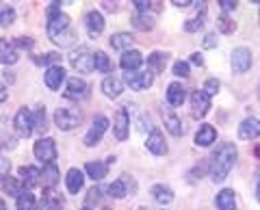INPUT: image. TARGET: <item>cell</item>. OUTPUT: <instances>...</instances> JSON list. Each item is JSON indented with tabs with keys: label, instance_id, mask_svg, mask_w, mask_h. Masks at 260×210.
Segmentation results:
<instances>
[{
	"label": "cell",
	"instance_id": "cell-1",
	"mask_svg": "<svg viewBox=\"0 0 260 210\" xmlns=\"http://www.w3.org/2000/svg\"><path fill=\"white\" fill-rule=\"evenodd\" d=\"M237 156L239 152L234 148V143H221L219 148L215 150L213 160H210V178L213 182H223L228 173L232 171L234 163H237Z\"/></svg>",
	"mask_w": 260,
	"mask_h": 210
},
{
	"label": "cell",
	"instance_id": "cell-2",
	"mask_svg": "<svg viewBox=\"0 0 260 210\" xmlns=\"http://www.w3.org/2000/svg\"><path fill=\"white\" fill-rule=\"evenodd\" d=\"M48 37L61 48H68V46H72L76 42V33L72 30V24H70L68 15L61 13V15H56L54 20L48 22Z\"/></svg>",
	"mask_w": 260,
	"mask_h": 210
},
{
	"label": "cell",
	"instance_id": "cell-3",
	"mask_svg": "<svg viewBox=\"0 0 260 210\" xmlns=\"http://www.w3.org/2000/svg\"><path fill=\"white\" fill-rule=\"evenodd\" d=\"M80 113L76 111V109H65V107H61V109H56V113H54V124L59 126V130H72V128H76L78 124H80Z\"/></svg>",
	"mask_w": 260,
	"mask_h": 210
},
{
	"label": "cell",
	"instance_id": "cell-4",
	"mask_svg": "<svg viewBox=\"0 0 260 210\" xmlns=\"http://www.w3.org/2000/svg\"><path fill=\"white\" fill-rule=\"evenodd\" d=\"M13 126H15V132L26 139V136H30L32 130H35V115H32L28 109H20L18 113H15Z\"/></svg>",
	"mask_w": 260,
	"mask_h": 210
},
{
	"label": "cell",
	"instance_id": "cell-5",
	"mask_svg": "<svg viewBox=\"0 0 260 210\" xmlns=\"http://www.w3.org/2000/svg\"><path fill=\"white\" fill-rule=\"evenodd\" d=\"M32 152H35L37 160H42L44 165L54 163V158H56V143H54V139H50V136H46V139H39L35 143Z\"/></svg>",
	"mask_w": 260,
	"mask_h": 210
},
{
	"label": "cell",
	"instance_id": "cell-6",
	"mask_svg": "<svg viewBox=\"0 0 260 210\" xmlns=\"http://www.w3.org/2000/svg\"><path fill=\"white\" fill-rule=\"evenodd\" d=\"M107 128H109V119L104 117V115H98L93 119L91 128H89V132L85 134V145H87V148H93V145L100 143L104 132H107Z\"/></svg>",
	"mask_w": 260,
	"mask_h": 210
},
{
	"label": "cell",
	"instance_id": "cell-7",
	"mask_svg": "<svg viewBox=\"0 0 260 210\" xmlns=\"http://www.w3.org/2000/svg\"><path fill=\"white\" fill-rule=\"evenodd\" d=\"M70 61H72V65H74L78 72H83V74L95 69L93 67V52H89V48H85V46L72 52L70 54Z\"/></svg>",
	"mask_w": 260,
	"mask_h": 210
},
{
	"label": "cell",
	"instance_id": "cell-8",
	"mask_svg": "<svg viewBox=\"0 0 260 210\" xmlns=\"http://www.w3.org/2000/svg\"><path fill=\"white\" fill-rule=\"evenodd\" d=\"M124 80L133 91H143V89L152 87L154 76H152V72H126Z\"/></svg>",
	"mask_w": 260,
	"mask_h": 210
},
{
	"label": "cell",
	"instance_id": "cell-9",
	"mask_svg": "<svg viewBox=\"0 0 260 210\" xmlns=\"http://www.w3.org/2000/svg\"><path fill=\"white\" fill-rule=\"evenodd\" d=\"M251 67V50L249 48H234L232 50V69L237 74H245Z\"/></svg>",
	"mask_w": 260,
	"mask_h": 210
},
{
	"label": "cell",
	"instance_id": "cell-10",
	"mask_svg": "<svg viewBox=\"0 0 260 210\" xmlns=\"http://www.w3.org/2000/svg\"><path fill=\"white\" fill-rule=\"evenodd\" d=\"M87 95H89L87 80L78 78V76L68 80V87H65V98H70V100H87Z\"/></svg>",
	"mask_w": 260,
	"mask_h": 210
},
{
	"label": "cell",
	"instance_id": "cell-11",
	"mask_svg": "<svg viewBox=\"0 0 260 210\" xmlns=\"http://www.w3.org/2000/svg\"><path fill=\"white\" fill-rule=\"evenodd\" d=\"M128 130H130V115L126 109H119L115 113V122H113V132H115L117 141H126Z\"/></svg>",
	"mask_w": 260,
	"mask_h": 210
},
{
	"label": "cell",
	"instance_id": "cell-12",
	"mask_svg": "<svg viewBox=\"0 0 260 210\" xmlns=\"http://www.w3.org/2000/svg\"><path fill=\"white\" fill-rule=\"evenodd\" d=\"M191 109H193V117H204L208 109H210V95L202 89L191 95Z\"/></svg>",
	"mask_w": 260,
	"mask_h": 210
},
{
	"label": "cell",
	"instance_id": "cell-13",
	"mask_svg": "<svg viewBox=\"0 0 260 210\" xmlns=\"http://www.w3.org/2000/svg\"><path fill=\"white\" fill-rule=\"evenodd\" d=\"M18 59H20V54H18L15 44L5 37H0V63H3V65H13V63H18Z\"/></svg>",
	"mask_w": 260,
	"mask_h": 210
},
{
	"label": "cell",
	"instance_id": "cell-14",
	"mask_svg": "<svg viewBox=\"0 0 260 210\" xmlns=\"http://www.w3.org/2000/svg\"><path fill=\"white\" fill-rule=\"evenodd\" d=\"M145 148H148L152 154H156V156L167 154V143H165V136H162V132L154 128V130L150 132V136H148V141H145Z\"/></svg>",
	"mask_w": 260,
	"mask_h": 210
},
{
	"label": "cell",
	"instance_id": "cell-15",
	"mask_svg": "<svg viewBox=\"0 0 260 210\" xmlns=\"http://www.w3.org/2000/svg\"><path fill=\"white\" fill-rule=\"evenodd\" d=\"M217 139V130L210 124H202L200 130L195 132V145L198 148H208V145H213Z\"/></svg>",
	"mask_w": 260,
	"mask_h": 210
},
{
	"label": "cell",
	"instance_id": "cell-16",
	"mask_svg": "<svg viewBox=\"0 0 260 210\" xmlns=\"http://www.w3.org/2000/svg\"><path fill=\"white\" fill-rule=\"evenodd\" d=\"M258 134H260V124L256 122V119L254 117L243 119L241 126H239V139L241 141H251V139H256Z\"/></svg>",
	"mask_w": 260,
	"mask_h": 210
},
{
	"label": "cell",
	"instance_id": "cell-17",
	"mask_svg": "<svg viewBox=\"0 0 260 210\" xmlns=\"http://www.w3.org/2000/svg\"><path fill=\"white\" fill-rule=\"evenodd\" d=\"M85 26H87V33L89 37H98L104 30V18L100 11H89L87 18H85Z\"/></svg>",
	"mask_w": 260,
	"mask_h": 210
},
{
	"label": "cell",
	"instance_id": "cell-18",
	"mask_svg": "<svg viewBox=\"0 0 260 210\" xmlns=\"http://www.w3.org/2000/svg\"><path fill=\"white\" fill-rule=\"evenodd\" d=\"M44 80H46V87L56 91L61 87V83L65 80V69L61 65H54V67H48L46 74H44Z\"/></svg>",
	"mask_w": 260,
	"mask_h": 210
},
{
	"label": "cell",
	"instance_id": "cell-19",
	"mask_svg": "<svg viewBox=\"0 0 260 210\" xmlns=\"http://www.w3.org/2000/svg\"><path fill=\"white\" fill-rule=\"evenodd\" d=\"M141 63H143L141 52H137V50H128V52L121 54L119 65H121V69H126V72H139Z\"/></svg>",
	"mask_w": 260,
	"mask_h": 210
},
{
	"label": "cell",
	"instance_id": "cell-20",
	"mask_svg": "<svg viewBox=\"0 0 260 210\" xmlns=\"http://www.w3.org/2000/svg\"><path fill=\"white\" fill-rule=\"evenodd\" d=\"M65 184H68V191L76 195V193L83 189V184H85V173L80 171V169H76V167L70 169L68 176H65Z\"/></svg>",
	"mask_w": 260,
	"mask_h": 210
},
{
	"label": "cell",
	"instance_id": "cell-21",
	"mask_svg": "<svg viewBox=\"0 0 260 210\" xmlns=\"http://www.w3.org/2000/svg\"><path fill=\"white\" fill-rule=\"evenodd\" d=\"M237 193H234L232 189H223V191H219L217 193V199H215V204L219 210H234L237 208Z\"/></svg>",
	"mask_w": 260,
	"mask_h": 210
},
{
	"label": "cell",
	"instance_id": "cell-22",
	"mask_svg": "<svg viewBox=\"0 0 260 210\" xmlns=\"http://www.w3.org/2000/svg\"><path fill=\"white\" fill-rule=\"evenodd\" d=\"M102 91L107 98H119L121 91H124V83L115 76H109V78H104V83H102Z\"/></svg>",
	"mask_w": 260,
	"mask_h": 210
},
{
	"label": "cell",
	"instance_id": "cell-23",
	"mask_svg": "<svg viewBox=\"0 0 260 210\" xmlns=\"http://www.w3.org/2000/svg\"><path fill=\"white\" fill-rule=\"evenodd\" d=\"M167 61H169L167 52H152L148 56V69L152 72V74H160V72H165Z\"/></svg>",
	"mask_w": 260,
	"mask_h": 210
},
{
	"label": "cell",
	"instance_id": "cell-24",
	"mask_svg": "<svg viewBox=\"0 0 260 210\" xmlns=\"http://www.w3.org/2000/svg\"><path fill=\"white\" fill-rule=\"evenodd\" d=\"M135 42V37L130 35V33H115V35H111V48L113 50H119V52H128L130 50V46H133Z\"/></svg>",
	"mask_w": 260,
	"mask_h": 210
},
{
	"label": "cell",
	"instance_id": "cell-25",
	"mask_svg": "<svg viewBox=\"0 0 260 210\" xmlns=\"http://www.w3.org/2000/svg\"><path fill=\"white\" fill-rule=\"evenodd\" d=\"M152 197H154L156 204L167 206V204L174 201V191L169 187H165V184H156V187H152Z\"/></svg>",
	"mask_w": 260,
	"mask_h": 210
},
{
	"label": "cell",
	"instance_id": "cell-26",
	"mask_svg": "<svg viewBox=\"0 0 260 210\" xmlns=\"http://www.w3.org/2000/svg\"><path fill=\"white\" fill-rule=\"evenodd\" d=\"M85 171L91 180L100 182L102 178H107V171H109V163H102V160H95V163H87L85 165Z\"/></svg>",
	"mask_w": 260,
	"mask_h": 210
},
{
	"label": "cell",
	"instance_id": "cell-27",
	"mask_svg": "<svg viewBox=\"0 0 260 210\" xmlns=\"http://www.w3.org/2000/svg\"><path fill=\"white\" fill-rule=\"evenodd\" d=\"M39 178H42V171H39L37 167H20V180L22 184H26V187H35V184L39 182Z\"/></svg>",
	"mask_w": 260,
	"mask_h": 210
},
{
	"label": "cell",
	"instance_id": "cell-28",
	"mask_svg": "<svg viewBox=\"0 0 260 210\" xmlns=\"http://www.w3.org/2000/svg\"><path fill=\"white\" fill-rule=\"evenodd\" d=\"M184 98H186V93H184L180 83H172L167 87V102L172 104V107H180L184 102Z\"/></svg>",
	"mask_w": 260,
	"mask_h": 210
},
{
	"label": "cell",
	"instance_id": "cell-29",
	"mask_svg": "<svg viewBox=\"0 0 260 210\" xmlns=\"http://www.w3.org/2000/svg\"><path fill=\"white\" fill-rule=\"evenodd\" d=\"M42 178H44V184L46 187H56V182H59V169H56L54 163H48L44 165V171H42Z\"/></svg>",
	"mask_w": 260,
	"mask_h": 210
},
{
	"label": "cell",
	"instance_id": "cell-30",
	"mask_svg": "<svg viewBox=\"0 0 260 210\" xmlns=\"http://www.w3.org/2000/svg\"><path fill=\"white\" fill-rule=\"evenodd\" d=\"M93 67L98 72H104V74H109V72H113V63H111V59L102 50H98V52H93Z\"/></svg>",
	"mask_w": 260,
	"mask_h": 210
},
{
	"label": "cell",
	"instance_id": "cell-31",
	"mask_svg": "<svg viewBox=\"0 0 260 210\" xmlns=\"http://www.w3.org/2000/svg\"><path fill=\"white\" fill-rule=\"evenodd\" d=\"M61 206H63V199L56 193H48L42 199V204L37 206V210H61Z\"/></svg>",
	"mask_w": 260,
	"mask_h": 210
},
{
	"label": "cell",
	"instance_id": "cell-32",
	"mask_svg": "<svg viewBox=\"0 0 260 210\" xmlns=\"http://www.w3.org/2000/svg\"><path fill=\"white\" fill-rule=\"evenodd\" d=\"M18 201V210H37V201H35V195H32L30 191H24L20 197H15Z\"/></svg>",
	"mask_w": 260,
	"mask_h": 210
},
{
	"label": "cell",
	"instance_id": "cell-33",
	"mask_svg": "<svg viewBox=\"0 0 260 210\" xmlns=\"http://www.w3.org/2000/svg\"><path fill=\"white\" fill-rule=\"evenodd\" d=\"M133 26L139 30H152L154 28V18L148 13H137L133 18Z\"/></svg>",
	"mask_w": 260,
	"mask_h": 210
},
{
	"label": "cell",
	"instance_id": "cell-34",
	"mask_svg": "<svg viewBox=\"0 0 260 210\" xmlns=\"http://www.w3.org/2000/svg\"><path fill=\"white\" fill-rule=\"evenodd\" d=\"M107 193H109L111 197H115V199L126 197V195H128V191H126V180L121 178V180L111 182V184H109V189H107Z\"/></svg>",
	"mask_w": 260,
	"mask_h": 210
},
{
	"label": "cell",
	"instance_id": "cell-35",
	"mask_svg": "<svg viewBox=\"0 0 260 210\" xmlns=\"http://www.w3.org/2000/svg\"><path fill=\"white\" fill-rule=\"evenodd\" d=\"M204 20H206V7H204V11H202V13H198L195 18L184 22V30H186V33H195V30H200L202 26H204Z\"/></svg>",
	"mask_w": 260,
	"mask_h": 210
},
{
	"label": "cell",
	"instance_id": "cell-36",
	"mask_svg": "<svg viewBox=\"0 0 260 210\" xmlns=\"http://www.w3.org/2000/svg\"><path fill=\"white\" fill-rule=\"evenodd\" d=\"M165 128L169 132H172L174 136H180V134H184V126H182V122L178 119L176 115H167L165 117Z\"/></svg>",
	"mask_w": 260,
	"mask_h": 210
},
{
	"label": "cell",
	"instance_id": "cell-37",
	"mask_svg": "<svg viewBox=\"0 0 260 210\" xmlns=\"http://www.w3.org/2000/svg\"><path fill=\"white\" fill-rule=\"evenodd\" d=\"M59 61H61L59 52H46V54H42V56H37L35 59V63H39V65H48V67L59 65Z\"/></svg>",
	"mask_w": 260,
	"mask_h": 210
},
{
	"label": "cell",
	"instance_id": "cell-38",
	"mask_svg": "<svg viewBox=\"0 0 260 210\" xmlns=\"http://www.w3.org/2000/svg\"><path fill=\"white\" fill-rule=\"evenodd\" d=\"M217 28L221 30V33L230 35V33H234V30H237V24H234V22L223 13V15H219V18H217Z\"/></svg>",
	"mask_w": 260,
	"mask_h": 210
},
{
	"label": "cell",
	"instance_id": "cell-39",
	"mask_svg": "<svg viewBox=\"0 0 260 210\" xmlns=\"http://www.w3.org/2000/svg\"><path fill=\"white\" fill-rule=\"evenodd\" d=\"M3 189L9 193V195H15V197H20L24 193L22 191V180H11V178L9 180H3Z\"/></svg>",
	"mask_w": 260,
	"mask_h": 210
},
{
	"label": "cell",
	"instance_id": "cell-40",
	"mask_svg": "<svg viewBox=\"0 0 260 210\" xmlns=\"http://www.w3.org/2000/svg\"><path fill=\"white\" fill-rule=\"evenodd\" d=\"M15 20V11L11 7H0V26H9Z\"/></svg>",
	"mask_w": 260,
	"mask_h": 210
},
{
	"label": "cell",
	"instance_id": "cell-41",
	"mask_svg": "<svg viewBox=\"0 0 260 210\" xmlns=\"http://www.w3.org/2000/svg\"><path fill=\"white\" fill-rule=\"evenodd\" d=\"M174 76H178V78H189L191 76L189 63H186V61H176L174 63Z\"/></svg>",
	"mask_w": 260,
	"mask_h": 210
},
{
	"label": "cell",
	"instance_id": "cell-42",
	"mask_svg": "<svg viewBox=\"0 0 260 210\" xmlns=\"http://www.w3.org/2000/svg\"><path fill=\"white\" fill-rule=\"evenodd\" d=\"M35 128L37 130H46L48 128V117H46V109L39 107L37 113H35Z\"/></svg>",
	"mask_w": 260,
	"mask_h": 210
},
{
	"label": "cell",
	"instance_id": "cell-43",
	"mask_svg": "<svg viewBox=\"0 0 260 210\" xmlns=\"http://www.w3.org/2000/svg\"><path fill=\"white\" fill-rule=\"evenodd\" d=\"M100 197H102V189L93 187L91 191L87 193V206H93V204H98V201H100Z\"/></svg>",
	"mask_w": 260,
	"mask_h": 210
},
{
	"label": "cell",
	"instance_id": "cell-44",
	"mask_svg": "<svg viewBox=\"0 0 260 210\" xmlns=\"http://www.w3.org/2000/svg\"><path fill=\"white\" fill-rule=\"evenodd\" d=\"M219 87H221V85H219L217 78H208L206 83H204V91H206L208 95H215V93L219 91Z\"/></svg>",
	"mask_w": 260,
	"mask_h": 210
},
{
	"label": "cell",
	"instance_id": "cell-45",
	"mask_svg": "<svg viewBox=\"0 0 260 210\" xmlns=\"http://www.w3.org/2000/svg\"><path fill=\"white\" fill-rule=\"evenodd\" d=\"M11 171V160L9 158H0V180H7Z\"/></svg>",
	"mask_w": 260,
	"mask_h": 210
},
{
	"label": "cell",
	"instance_id": "cell-46",
	"mask_svg": "<svg viewBox=\"0 0 260 210\" xmlns=\"http://www.w3.org/2000/svg\"><path fill=\"white\" fill-rule=\"evenodd\" d=\"M133 5H135V9L139 11V13H148V11L152 9V5H154V3H148V0H135Z\"/></svg>",
	"mask_w": 260,
	"mask_h": 210
},
{
	"label": "cell",
	"instance_id": "cell-47",
	"mask_svg": "<svg viewBox=\"0 0 260 210\" xmlns=\"http://www.w3.org/2000/svg\"><path fill=\"white\" fill-rule=\"evenodd\" d=\"M237 0H219V7L223 9V13H228V11H234L237 9Z\"/></svg>",
	"mask_w": 260,
	"mask_h": 210
},
{
	"label": "cell",
	"instance_id": "cell-48",
	"mask_svg": "<svg viewBox=\"0 0 260 210\" xmlns=\"http://www.w3.org/2000/svg\"><path fill=\"white\" fill-rule=\"evenodd\" d=\"M15 48H26V50H28V48H32V39H28V37H20V39H15Z\"/></svg>",
	"mask_w": 260,
	"mask_h": 210
},
{
	"label": "cell",
	"instance_id": "cell-49",
	"mask_svg": "<svg viewBox=\"0 0 260 210\" xmlns=\"http://www.w3.org/2000/svg\"><path fill=\"white\" fill-rule=\"evenodd\" d=\"M191 63L193 65H198V67L204 65V56H202V52H193L191 54Z\"/></svg>",
	"mask_w": 260,
	"mask_h": 210
},
{
	"label": "cell",
	"instance_id": "cell-50",
	"mask_svg": "<svg viewBox=\"0 0 260 210\" xmlns=\"http://www.w3.org/2000/svg\"><path fill=\"white\" fill-rule=\"evenodd\" d=\"M204 46L206 48H215L217 46V33H208L206 39H204Z\"/></svg>",
	"mask_w": 260,
	"mask_h": 210
},
{
	"label": "cell",
	"instance_id": "cell-51",
	"mask_svg": "<svg viewBox=\"0 0 260 210\" xmlns=\"http://www.w3.org/2000/svg\"><path fill=\"white\" fill-rule=\"evenodd\" d=\"M7 95H9V93H7V87H5L3 80H0V102H5V100H7Z\"/></svg>",
	"mask_w": 260,
	"mask_h": 210
},
{
	"label": "cell",
	"instance_id": "cell-52",
	"mask_svg": "<svg viewBox=\"0 0 260 210\" xmlns=\"http://www.w3.org/2000/svg\"><path fill=\"white\" fill-rule=\"evenodd\" d=\"M172 5H176V7H189V5H195V3H191V0H174Z\"/></svg>",
	"mask_w": 260,
	"mask_h": 210
},
{
	"label": "cell",
	"instance_id": "cell-53",
	"mask_svg": "<svg viewBox=\"0 0 260 210\" xmlns=\"http://www.w3.org/2000/svg\"><path fill=\"white\" fill-rule=\"evenodd\" d=\"M107 11H117V3H102Z\"/></svg>",
	"mask_w": 260,
	"mask_h": 210
},
{
	"label": "cell",
	"instance_id": "cell-54",
	"mask_svg": "<svg viewBox=\"0 0 260 210\" xmlns=\"http://www.w3.org/2000/svg\"><path fill=\"white\" fill-rule=\"evenodd\" d=\"M254 154H256V158H260V143H258L256 148H254Z\"/></svg>",
	"mask_w": 260,
	"mask_h": 210
},
{
	"label": "cell",
	"instance_id": "cell-55",
	"mask_svg": "<svg viewBox=\"0 0 260 210\" xmlns=\"http://www.w3.org/2000/svg\"><path fill=\"white\" fill-rule=\"evenodd\" d=\"M256 199H258V204H260V182H258V189H256Z\"/></svg>",
	"mask_w": 260,
	"mask_h": 210
},
{
	"label": "cell",
	"instance_id": "cell-56",
	"mask_svg": "<svg viewBox=\"0 0 260 210\" xmlns=\"http://www.w3.org/2000/svg\"><path fill=\"white\" fill-rule=\"evenodd\" d=\"M0 210H7V204H5L3 199H0Z\"/></svg>",
	"mask_w": 260,
	"mask_h": 210
},
{
	"label": "cell",
	"instance_id": "cell-57",
	"mask_svg": "<svg viewBox=\"0 0 260 210\" xmlns=\"http://www.w3.org/2000/svg\"><path fill=\"white\" fill-rule=\"evenodd\" d=\"M80 210H91V208H89V206H85V208H80Z\"/></svg>",
	"mask_w": 260,
	"mask_h": 210
},
{
	"label": "cell",
	"instance_id": "cell-58",
	"mask_svg": "<svg viewBox=\"0 0 260 210\" xmlns=\"http://www.w3.org/2000/svg\"><path fill=\"white\" fill-rule=\"evenodd\" d=\"M102 210H111V208H102Z\"/></svg>",
	"mask_w": 260,
	"mask_h": 210
},
{
	"label": "cell",
	"instance_id": "cell-59",
	"mask_svg": "<svg viewBox=\"0 0 260 210\" xmlns=\"http://www.w3.org/2000/svg\"><path fill=\"white\" fill-rule=\"evenodd\" d=\"M258 5H260V3H258Z\"/></svg>",
	"mask_w": 260,
	"mask_h": 210
}]
</instances>
